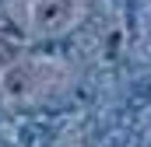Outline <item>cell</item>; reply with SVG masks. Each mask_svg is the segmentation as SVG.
I'll use <instances>...</instances> for the list:
<instances>
[{
    "label": "cell",
    "instance_id": "obj_1",
    "mask_svg": "<svg viewBox=\"0 0 151 147\" xmlns=\"http://www.w3.org/2000/svg\"><path fill=\"white\" fill-rule=\"evenodd\" d=\"M63 63L56 56H18L0 70V105L7 109H28L46 102L63 77Z\"/></svg>",
    "mask_w": 151,
    "mask_h": 147
},
{
    "label": "cell",
    "instance_id": "obj_2",
    "mask_svg": "<svg viewBox=\"0 0 151 147\" xmlns=\"http://www.w3.org/2000/svg\"><path fill=\"white\" fill-rule=\"evenodd\" d=\"M88 0H28L25 4V28L39 39H56L77 28L84 18Z\"/></svg>",
    "mask_w": 151,
    "mask_h": 147
},
{
    "label": "cell",
    "instance_id": "obj_3",
    "mask_svg": "<svg viewBox=\"0 0 151 147\" xmlns=\"http://www.w3.org/2000/svg\"><path fill=\"white\" fill-rule=\"evenodd\" d=\"M18 56H21V49H18V42H14V39H4V35H0V70H4L7 63H14Z\"/></svg>",
    "mask_w": 151,
    "mask_h": 147
}]
</instances>
